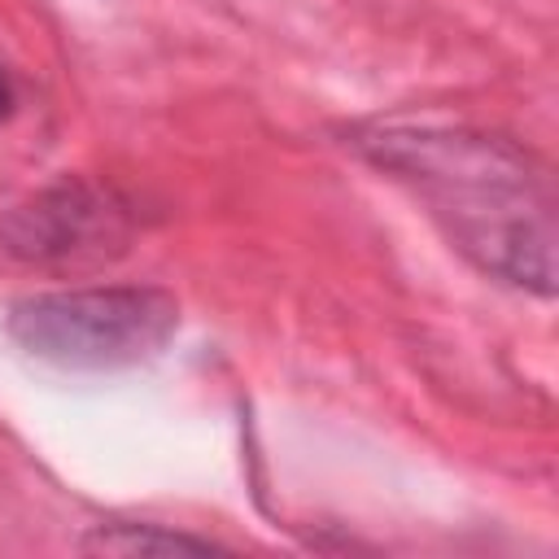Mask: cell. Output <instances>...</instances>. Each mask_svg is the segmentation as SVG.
Here are the masks:
<instances>
[{
	"instance_id": "1",
	"label": "cell",
	"mask_w": 559,
	"mask_h": 559,
	"mask_svg": "<svg viewBox=\"0 0 559 559\" xmlns=\"http://www.w3.org/2000/svg\"><path fill=\"white\" fill-rule=\"evenodd\" d=\"M358 148L406 179L480 271L550 293L555 288V210L542 166L502 135L463 127L389 122L358 135Z\"/></svg>"
},
{
	"instance_id": "2",
	"label": "cell",
	"mask_w": 559,
	"mask_h": 559,
	"mask_svg": "<svg viewBox=\"0 0 559 559\" xmlns=\"http://www.w3.org/2000/svg\"><path fill=\"white\" fill-rule=\"evenodd\" d=\"M179 328V301L162 288L109 284L39 293L9 310V336L66 371H122L157 358Z\"/></svg>"
},
{
	"instance_id": "3",
	"label": "cell",
	"mask_w": 559,
	"mask_h": 559,
	"mask_svg": "<svg viewBox=\"0 0 559 559\" xmlns=\"http://www.w3.org/2000/svg\"><path fill=\"white\" fill-rule=\"evenodd\" d=\"M127 240V210L92 183H57L13 205L0 218V249L22 262H87L118 253Z\"/></svg>"
},
{
	"instance_id": "4",
	"label": "cell",
	"mask_w": 559,
	"mask_h": 559,
	"mask_svg": "<svg viewBox=\"0 0 559 559\" xmlns=\"http://www.w3.org/2000/svg\"><path fill=\"white\" fill-rule=\"evenodd\" d=\"M87 550H105V555H205L214 546L201 537H188V533H170L162 524H114V528H96L87 537Z\"/></svg>"
},
{
	"instance_id": "5",
	"label": "cell",
	"mask_w": 559,
	"mask_h": 559,
	"mask_svg": "<svg viewBox=\"0 0 559 559\" xmlns=\"http://www.w3.org/2000/svg\"><path fill=\"white\" fill-rule=\"evenodd\" d=\"M13 114V87H9V79L0 74V118H9Z\"/></svg>"
}]
</instances>
